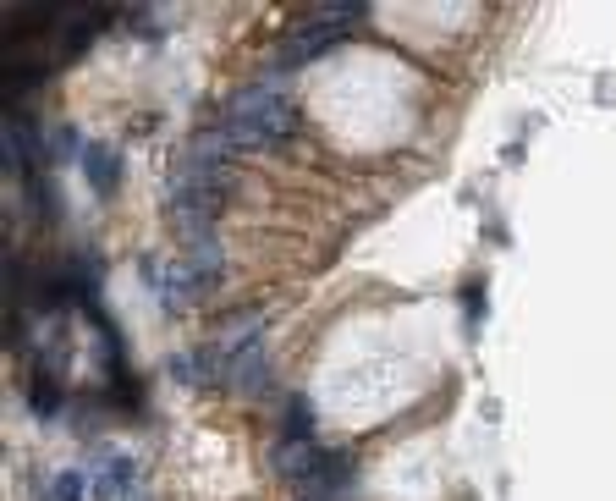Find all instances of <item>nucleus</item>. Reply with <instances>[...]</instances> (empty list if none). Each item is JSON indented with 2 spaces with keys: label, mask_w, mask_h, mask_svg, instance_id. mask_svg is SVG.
<instances>
[{
  "label": "nucleus",
  "mask_w": 616,
  "mask_h": 501,
  "mask_svg": "<svg viewBox=\"0 0 616 501\" xmlns=\"http://www.w3.org/2000/svg\"><path fill=\"white\" fill-rule=\"evenodd\" d=\"M286 435L292 441H314V402H303V397L286 402Z\"/></svg>",
  "instance_id": "obj_7"
},
{
  "label": "nucleus",
  "mask_w": 616,
  "mask_h": 501,
  "mask_svg": "<svg viewBox=\"0 0 616 501\" xmlns=\"http://www.w3.org/2000/svg\"><path fill=\"white\" fill-rule=\"evenodd\" d=\"M28 160H33V133L22 122V111H11L6 127H0V166L17 177V171H28Z\"/></svg>",
  "instance_id": "obj_4"
},
{
  "label": "nucleus",
  "mask_w": 616,
  "mask_h": 501,
  "mask_svg": "<svg viewBox=\"0 0 616 501\" xmlns=\"http://www.w3.org/2000/svg\"><path fill=\"white\" fill-rule=\"evenodd\" d=\"M220 122L231 127V138H237V149H259V144H286V138H297V105L286 100V94L264 89V83H253V89H237L226 105V116Z\"/></svg>",
  "instance_id": "obj_1"
},
{
  "label": "nucleus",
  "mask_w": 616,
  "mask_h": 501,
  "mask_svg": "<svg viewBox=\"0 0 616 501\" xmlns=\"http://www.w3.org/2000/svg\"><path fill=\"white\" fill-rule=\"evenodd\" d=\"M237 391H270V353H264L259 342H248L242 347V358H237Z\"/></svg>",
  "instance_id": "obj_5"
},
{
  "label": "nucleus",
  "mask_w": 616,
  "mask_h": 501,
  "mask_svg": "<svg viewBox=\"0 0 616 501\" xmlns=\"http://www.w3.org/2000/svg\"><path fill=\"white\" fill-rule=\"evenodd\" d=\"M83 177L94 182V193H116V155L110 149H83Z\"/></svg>",
  "instance_id": "obj_6"
},
{
  "label": "nucleus",
  "mask_w": 616,
  "mask_h": 501,
  "mask_svg": "<svg viewBox=\"0 0 616 501\" xmlns=\"http://www.w3.org/2000/svg\"><path fill=\"white\" fill-rule=\"evenodd\" d=\"M330 457L336 452H319L314 441H292V435H281V441H275V474L297 479V485H314V479L325 474Z\"/></svg>",
  "instance_id": "obj_3"
},
{
  "label": "nucleus",
  "mask_w": 616,
  "mask_h": 501,
  "mask_svg": "<svg viewBox=\"0 0 616 501\" xmlns=\"http://www.w3.org/2000/svg\"><path fill=\"white\" fill-rule=\"evenodd\" d=\"M358 17H363V6H325V12L303 17V28H297V34L275 50V67H303L308 56H319V50L336 45V39L347 34Z\"/></svg>",
  "instance_id": "obj_2"
},
{
  "label": "nucleus",
  "mask_w": 616,
  "mask_h": 501,
  "mask_svg": "<svg viewBox=\"0 0 616 501\" xmlns=\"http://www.w3.org/2000/svg\"><path fill=\"white\" fill-rule=\"evenodd\" d=\"M55 501H83V474H61V479H55Z\"/></svg>",
  "instance_id": "obj_9"
},
{
  "label": "nucleus",
  "mask_w": 616,
  "mask_h": 501,
  "mask_svg": "<svg viewBox=\"0 0 616 501\" xmlns=\"http://www.w3.org/2000/svg\"><path fill=\"white\" fill-rule=\"evenodd\" d=\"M193 276L198 281H215L220 276V248L209 243V237H198V243H193Z\"/></svg>",
  "instance_id": "obj_8"
}]
</instances>
